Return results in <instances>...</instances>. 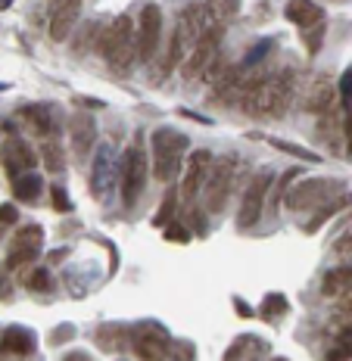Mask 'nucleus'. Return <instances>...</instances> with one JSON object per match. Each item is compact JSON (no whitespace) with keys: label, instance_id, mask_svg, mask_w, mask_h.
Instances as JSON below:
<instances>
[{"label":"nucleus","instance_id":"obj_1","mask_svg":"<svg viewBox=\"0 0 352 361\" xmlns=\"http://www.w3.org/2000/svg\"><path fill=\"white\" fill-rule=\"evenodd\" d=\"M296 91V72L284 69L278 75H259L240 97V106L253 119H281Z\"/></svg>","mask_w":352,"mask_h":361},{"label":"nucleus","instance_id":"obj_2","mask_svg":"<svg viewBox=\"0 0 352 361\" xmlns=\"http://www.w3.org/2000/svg\"><path fill=\"white\" fill-rule=\"evenodd\" d=\"M97 47L103 53V60L110 63L112 72H128L131 60L138 56V44H134V22L128 13L112 19V25L103 32V38H97Z\"/></svg>","mask_w":352,"mask_h":361},{"label":"nucleus","instance_id":"obj_3","mask_svg":"<svg viewBox=\"0 0 352 361\" xmlns=\"http://www.w3.org/2000/svg\"><path fill=\"white\" fill-rule=\"evenodd\" d=\"M150 147H153V175L162 184H171L178 178L181 169V153L188 150V137L175 134L169 128H156L150 137Z\"/></svg>","mask_w":352,"mask_h":361},{"label":"nucleus","instance_id":"obj_4","mask_svg":"<svg viewBox=\"0 0 352 361\" xmlns=\"http://www.w3.org/2000/svg\"><path fill=\"white\" fill-rule=\"evenodd\" d=\"M147 187V153H143V134H134L131 147L122 156V203L131 209Z\"/></svg>","mask_w":352,"mask_h":361},{"label":"nucleus","instance_id":"obj_5","mask_svg":"<svg viewBox=\"0 0 352 361\" xmlns=\"http://www.w3.org/2000/svg\"><path fill=\"white\" fill-rule=\"evenodd\" d=\"M221 38H225V28H221V22H212L203 34H200L197 44L188 50V56H184V63H181V78H184V81H197V78L203 75L206 66H209L215 56H219Z\"/></svg>","mask_w":352,"mask_h":361},{"label":"nucleus","instance_id":"obj_6","mask_svg":"<svg viewBox=\"0 0 352 361\" xmlns=\"http://www.w3.org/2000/svg\"><path fill=\"white\" fill-rule=\"evenodd\" d=\"M334 193H340V184L334 178H306L299 180V187H293L287 193V206L293 212H308V209L325 206V199L334 197Z\"/></svg>","mask_w":352,"mask_h":361},{"label":"nucleus","instance_id":"obj_7","mask_svg":"<svg viewBox=\"0 0 352 361\" xmlns=\"http://www.w3.org/2000/svg\"><path fill=\"white\" fill-rule=\"evenodd\" d=\"M234 169H237V162L231 156L209 165V175L203 180L206 209H209V212H221V209H225L228 193H231V187H234Z\"/></svg>","mask_w":352,"mask_h":361},{"label":"nucleus","instance_id":"obj_8","mask_svg":"<svg viewBox=\"0 0 352 361\" xmlns=\"http://www.w3.org/2000/svg\"><path fill=\"white\" fill-rule=\"evenodd\" d=\"M159 38H162V10L156 4H147L141 10L138 28H134V44H138V60L141 63H153L156 60Z\"/></svg>","mask_w":352,"mask_h":361},{"label":"nucleus","instance_id":"obj_9","mask_svg":"<svg viewBox=\"0 0 352 361\" xmlns=\"http://www.w3.org/2000/svg\"><path fill=\"white\" fill-rule=\"evenodd\" d=\"M271 180H275V175H271L268 169H262L253 180H249L247 193H243L240 212H237V228H240V230H249L259 218H262V209H265V199H268Z\"/></svg>","mask_w":352,"mask_h":361},{"label":"nucleus","instance_id":"obj_10","mask_svg":"<svg viewBox=\"0 0 352 361\" xmlns=\"http://www.w3.org/2000/svg\"><path fill=\"white\" fill-rule=\"evenodd\" d=\"M169 334L159 327V324H141L131 334V346L134 355L141 361H165L169 358Z\"/></svg>","mask_w":352,"mask_h":361},{"label":"nucleus","instance_id":"obj_11","mask_svg":"<svg viewBox=\"0 0 352 361\" xmlns=\"http://www.w3.org/2000/svg\"><path fill=\"white\" fill-rule=\"evenodd\" d=\"M41 247H44V230H41L38 225H28L25 230H19L16 240H13L6 265H10V268H19V265H25V262H34Z\"/></svg>","mask_w":352,"mask_h":361},{"label":"nucleus","instance_id":"obj_12","mask_svg":"<svg viewBox=\"0 0 352 361\" xmlns=\"http://www.w3.org/2000/svg\"><path fill=\"white\" fill-rule=\"evenodd\" d=\"M34 153H32V147H28L25 140H19V137H10V140L0 147V165H4V171L10 178H19V175H25V171H32L34 169Z\"/></svg>","mask_w":352,"mask_h":361},{"label":"nucleus","instance_id":"obj_13","mask_svg":"<svg viewBox=\"0 0 352 361\" xmlns=\"http://www.w3.org/2000/svg\"><path fill=\"white\" fill-rule=\"evenodd\" d=\"M209 165H212L209 150H197V153L188 156V171H184V180H181V197L188 199V203L200 193L206 175H209Z\"/></svg>","mask_w":352,"mask_h":361},{"label":"nucleus","instance_id":"obj_14","mask_svg":"<svg viewBox=\"0 0 352 361\" xmlns=\"http://www.w3.org/2000/svg\"><path fill=\"white\" fill-rule=\"evenodd\" d=\"M78 13H82V0H63V4H56V10L50 13V25H47L50 41L63 44L78 22Z\"/></svg>","mask_w":352,"mask_h":361},{"label":"nucleus","instance_id":"obj_15","mask_svg":"<svg viewBox=\"0 0 352 361\" xmlns=\"http://www.w3.org/2000/svg\"><path fill=\"white\" fill-rule=\"evenodd\" d=\"M69 128H72L69 131L72 134V153H75V159H88V153L97 143V122L84 112H75Z\"/></svg>","mask_w":352,"mask_h":361},{"label":"nucleus","instance_id":"obj_16","mask_svg":"<svg viewBox=\"0 0 352 361\" xmlns=\"http://www.w3.org/2000/svg\"><path fill=\"white\" fill-rule=\"evenodd\" d=\"M284 16L299 28H312V25L325 22V10H321L315 0H290L287 10H284Z\"/></svg>","mask_w":352,"mask_h":361},{"label":"nucleus","instance_id":"obj_17","mask_svg":"<svg viewBox=\"0 0 352 361\" xmlns=\"http://www.w3.org/2000/svg\"><path fill=\"white\" fill-rule=\"evenodd\" d=\"M0 352H4V355H32L34 336L22 327H10L4 336H0Z\"/></svg>","mask_w":352,"mask_h":361},{"label":"nucleus","instance_id":"obj_18","mask_svg":"<svg viewBox=\"0 0 352 361\" xmlns=\"http://www.w3.org/2000/svg\"><path fill=\"white\" fill-rule=\"evenodd\" d=\"M334 81L330 78H321V81H315V88L312 93L306 97V106L303 110L308 112H327V110H334Z\"/></svg>","mask_w":352,"mask_h":361},{"label":"nucleus","instance_id":"obj_19","mask_svg":"<svg viewBox=\"0 0 352 361\" xmlns=\"http://www.w3.org/2000/svg\"><path fill=\"white\" fill-rule=\"evenodd\" d=\"M128 339H131L128 327H119V324H106V327H100L94 334V343L103 352H122L128 346Z\"/></svg>","mask_w":352,"mask_h":361},{"label":"nucleus","instance_id":"obj_20","mask_svg":"<svg viewBox=\"0 0 352 361\" xmlns=\"http://www.w3.org/2000/svg\"><path fill=\"white\" fill-rule=\"evenodd\" d=\"M349 280H352L349 268H346V265H340V268L327 271L325 284H321V293H325L327 299H346V296H349Z\"/></svg>","mask_w":352,"mask_h":361},{"label":"nucleus","instance_id":"obj_21","mask_svg":"<svg viewBox=\"0 0 352 361\" xmlns=\"http://www.w3.org/2000/svg\"><path fill=\"white\" fill-rule=\"evenodd\" d=\"M110 180H112V156H110V150L103 147V153H100L97 165H94V197L106 199V193H110Z\"/></svg>","mask_w":352,"mask_h":361},{"label":"nucleus","instance_id":"obj_22","mask_svg":"<svg viewBox=\"0 0 352 361\" xmlns=\"http://www.w3.org/2000/svg\"><path fill=\"white\" fill-rule=\"evenodd\" d=\"M19 115L28 122V125L34 128V134H50L53 137V115H50V110H44V106H22L19 110Z\"/></svg>","mask_w":352,"mask_h":361},{"label":"nucleus","instance_id":"obj_23","mask_svg":"<svg viewBox=\"0 0 352 361\" xmlns=\"http://www.w3.org/2000/svg\"><path fill=\"white\" fill-rule=\"evenodd\" d=\"M41 190H44V184H41V178L32 175V171H25V175L13 178V193H16V199L34 203V199L41 197Z\"/></svg>","mask_w":352,"mask_h":361},{"label":"nucleus","instance_id":"obj_24","mask_svg":"<svg viewBox=\"0 0 352 361\" xmlns=\"http://www.w3.org/2000/svg\"><path fill=\"white\" fill-rule=\"evenodd\" d=\"M287 308H290V306H287V296H284V293H268V296L262 299V317H265L268 324L281 321V317L287 315Z\"/></svg>","mask_w":352,"mask_h":361},{"label":"nucleus","instance_id":"obj_25","mask_svg":"<svg viewBox=\"0 0 352 361\" xmlns=\"http://www.w3.org/2000/svg\"><path fill=\"white\" fill-rule=\"evenodd\" d=\"M41 156H44V165L47 171H53V175H63L66 171V159H63V150L60 143L50 137V140H44V147H41Z\"/></svg>","mask_w":352,"mask_h":361},{"label":"nucleus","instance_id":"obj_26","mask_svg":"<svg viewBox=\"0 0 352 361\" xmlns=\"http://www.w3.org/2000/svg\"><path fill=\"white\" fill-rule=\"evenodd\" d=\"M343 206H346V197H343V193H340V197H337L334 203H327L325 209H318V212H315L312 218L306 221V234H315V230H318L321 225H325V221H330V215H337Z\"/></svg>","mask_w":352,"mask_h":361},{"label":"nucleus","instance_id":"obj_27","mask_svg":"<svg viewBox=\"0 0 352 361\" xmlns=\"http://www.w3.org/2000/svg\"><path fill=\"white\" fill-rule=\"evenodd\" d=\"M206 13L215 22H225V19H234L240 13V0H206Z\"/></svg>","mask_w":352,"mask_h":361},{"label":"nucleus","instance_id":"obj_28","mask_svg":"<svg viewBox=\"0 0 352 361\" xmlns=\"http://www.w3.org/2000/svg\"><path fill=\"white\" fill-rule=\"evenodd\" d=\"M268 143L275 150H284V153H290V156H299L303 162H321V156L318 153H312V150H306V147H299V143H290V140H278V137H268Z\"/></svg>","mask_w":352,"mask_h":361},{"label":"nucleus","instance_id":"obj_29","mask_svg":"<svg viewBox=\"0 0 352 361\" xmlns=\"http://www.w3.org/2000/svg\"><path fill=\"white\" fill-rule=\"evenodd\" d=\"M22 284H25V290H32V293H47V290H53V277H50L47 268H34V271L22 280Z\"/></svg>","mask_w":352,"mask_h":361},{"label":"nucleus","instance_id":"obj_30","mask_svg":"<svg viewBox=\"0 0 352 361\" xmlns=\"http://www.w3.org/2000/svg\"><path fill=\"white\" fill-rule=\"evenodd\" d=\"M175 209H178V193H175V190H169V193H165V199H162V209L156 212L153 225L165 228V225H169V218H171V212H175Z\"/></svg>","mask_w":352,"mask_h":361},{"label":"nucleus","instance_id":"obj_31","mask_svg":"<svg viewBox=\"0 0 352 361\" xmlns=\"http://www.w3.org/2000/svg\"><path fill=\"white\" fill-rule=\"evenodd\" d=\"M193 343L188 339H175V343H169V358L171 361H193Z\"/></svg>","mask_w":352,"mask_h":361},{"label":"nucleus","instance_id":"obj_32","mask_svg":"<svg viewBox=\"0 0 352 361\" xmlns=\"http://www.w3.org/2000/svg\"><path fill=\"white\" fill-rule=\"evenodd\" d=\"M321 38H325V22H318V25H312V28H303V41H306L308 53H315V50H318Z\"/></svg>","mask_w":352,"mask_h":361},{"label":"nucleus","instance_id":"obj_33","mask_svg":"<svg viewBox=\"0 0 352 361\" xmlns=\"http://www.w3.org/2000/svg\"><path fill=\"white\" fill-rule=\"evenodd\" d=\"M72 336H75V327H72V324H60V327L47 336V343L50 346H63V343H69Z\"/></svg>","mask_w":352,"mask_h":361},{"label":"nucleus","instance_id":"obj_34","mask_svg":"<svg viewBox=\"0 0 352 361\" xmlns=\"http://www.w3.org/2000/svg\"><path fill=\"white\" fill-rule=\"evenodd\" d=\"M50 203H53L56 212H69L72 203H69V193L63 187H50Z\"/></svg>","mask_w":352,"mask_h":361},{"label":"nucleus","instance_id":"obj_35","mask_svg":"<svg viewBox=\"0 0 352 361\" xmlns=\"http://www.w3.org/2000/svg\"><path fill=\"white\" fill-rule=\"evenodd\" d=\"M165 240L169 243H188L190 240V234H188V228H181V225H175V221H171V225H165Z\"/></svg>","mask_w":352,"mask_h":361},{"label":"nucleus","instance_id":"obj_36","mask_svg":"<svg viewBox=\"0 0 352 361\" xmlns=\"http://www.w3.org/2000/svg\"><path fill=\"white\" fill-rule=\"evenodd\" d=\"M293 178H296V169H290V171H287V175H281V180H278V184H275V190H271V199H268L271 206H278V199L284 197V190H287V187H290V180H293Z\"/></svg>","mask_w":352,"mask_h":361},{"label":"nucleus","instance_id":"obj_37","mask_svg":"<svg viewBox=\"0 0 352 361\" xmlns=\"http://www.w3.org/2000/svg\"><path fill=\"white\" fill-rule=\"evenodd\" d=\"M221 72H225V63H221V56H215V60L209 63V66H206V72H203L200 78H203L206 84H215V81L221 78Z\"/></svg>","mask_w":352,"mask_h":361},{"label":"nucleus","instance_id":"obj_38","mask_svg":"<svg viewBox=\"0 0 352 361\" xmlns=\"http://www.w3.org/2000/svg\"><path fill=\"white\" fill-rule=\"evenodd\" d=\"M16 221H19V209L16 206H10V203L0 206V225H16Z\"/></svg>","mask_w":352,"mask_h":361},{"label":"nucleus","instance_id":"obj_39","mask_svg":"<svg viewBox=\"0 0 352 361\" xmlns=\"http://www.w3.org/2000/svg\"><path fill=\"white\" fill-rule=\"evenodd\" d=\"M265 50H271V41H262V44H259V47L249 50V53H247V63H243V66H256V63L262 60V53H265Z\"/></svg>","mask_w":352,"mask_h":361},{"label":"nucleus","instance_id":"obj_40","mask_svg":"<svg viewBox=\"0 0 352 361\" xmlns=\"http://www.w3.org/2000/svg\"><path fill=\"white\" fill-rule=\"evenodd\" d=\"M349 81H352V72H343V78H340V106L343 110L349 106Z\"/></svg>","mask_w":352,"mask_h":361},{"label":"nucleus","instance_id":"obj_41","mask_svg":"<svg viewBox=\"0 0 352 361\" xmlns=\"http://www.w3.org/2000/svg\"><path fill=\"white\" fill-rule=\"evenodd\" d=\"M190 228L197 230V234H206V218L197 212V209H193V212H190Z\"/></svg>","mask_w":352,"mask_h":361},{"label":"nucleus","instance_id":"obj_42","mask_svg":"<svg viewBox=\"0 0 352 361\" xmlns=\"http://www.w3.org/2000/svg\"><path fill=\"white\" fill-rule=\"evenodd\" d=\"M75 103H82V106H88V110H103V100H94V97H75Z\"/></svg>","mask_w":352,"mask_h":361},{"label":"nucleus","instance_id":"obj_43","mask_svg":"<svg viewBox=\"0 0 352 361\" xmlns=\"http://www.w3.org/2000/svg\"><path fill=\"white\" fill-rule=\"evenodd\" d=\"M349 247H352V237H349V234H343V237H340V243H337V252H340V256H349Z\"/></svg>","mask_w":352,"mask_h":361},{"label":"nucleus","instance_id":"obj_44","mask_svg":"<svg viewBox=\"0 0 352 361\" xmlns=\"http://www.w3.org/2000/svg\"><path fill=\"white\" fill-rule=\"evenodd\" d=\"M63 361H94V358H91L88 352L78 349V352H69V355H63Z\"/></svg>","mask_w":352,"mask_h":361},{"label":"nucleus","instance_id":"obj_45","mask_svg":"<svg viewBox=\"0 0 352 361\" xmlns=\"http://www.w3.org/2000/svg\"><path fill=\"white\" fill-rule=\"evenodd\" d=\"M234 306H237V315H240V317H253V308H247L240 299H234Z\"/></svg>","mask_w":352,"mask_h":361},{"label":"nucleus","instance_id":"obj_46","mask_svg":"<svg viewBox=\"0 0 352 361\" xmlns=\"http://www.w3.org/2000/svg\"><path fill=\"white\" fill-rule=\"evenodd\" d=\"M13 4V0H0V10H6V6H10Z\"/></svg>","mask_w":352,"mask_h":361},{"label":"nucleus","instance_id":"obj_47","mask_svg":"<svg viewBox=\"0 0 352 361\" xmlns=\"http://www.w3.org/2000/svg\"><path fill=\"white\" fill-rule=\"evenodd\" d=\"M275 361H287V358H275Z\"/></svg>","mask_w":352,"mask_h":361},{"label":"nucleus","instance_id":"obj_48","mask_svg":"<svg viewBox=\"0 0 352 361\" xmlns=\"http://www.w3.org/2000/svg\"><path fill=\"white\" fill-rule=\"evenodd\" d=\"M53 4H63V0H53Z\"/></svg>","mask_w":352,"mask_h":361}]
</instances>
